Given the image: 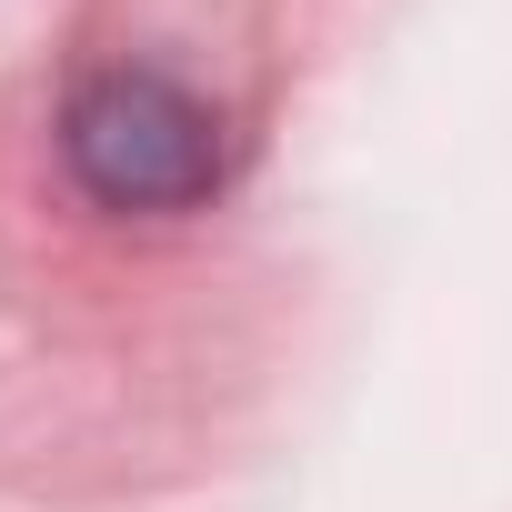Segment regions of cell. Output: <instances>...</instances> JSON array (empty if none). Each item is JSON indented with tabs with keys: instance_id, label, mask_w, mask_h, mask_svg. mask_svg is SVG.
<instances>
[{
	"instance_id": "cell-1",
	"label": "cell",
	"mask_w": 512,
	"mask_h": 512,
	"mask_svg": "<svg viewBox=\"0 0 512 512\" xmlns=\"http://www.w3.org/2000/svg\"><path fill=\"white\" fill-rule=\"evenodd\" d=\"M71 161L101 201H131V211H171L191 191H211L221 171V141H211V111L171 81H101L81 111H71Z\"/></svg>"
}]
</instances>
